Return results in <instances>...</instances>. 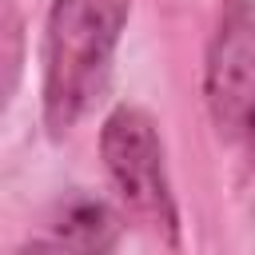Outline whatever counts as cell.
Here are the masks:
<instances>
[{
  "label": "cell",
  "instance_id": "cell-2",
  "mask_svg": "<svg viewBox=\"0 0 255 255\" xmlns=\"http://www.w3.org/2000/svg\"><path fill=\"white\" fill-rule=\"evenodd\" d=\"M100 151L104 167L131 211L139 227L159 235L163 243H175L179 219H175V199L167 187V167H163V143L155 135V124L139 108H116L104 120L100 131Z\"/></svg>",
  "mask_w": 255,
  "mask_h": 255
},
{
  "label": "cell",
  "instance_id": "cell-3",
  "mask_svg": "<svg viewBox=\"0 0 255 255\" xmlns=\"http://www.w3.org/2000/svg\"><path fill=\"white\" fill-rule=\"evenodd\" d=\"M203 100L223 143L255 147V0H227L203 60Z\"/></svg>",
  "mask_w": 255,
  "mask_h": 255
},
{
  "label": "cell",
  "instance_id": "cell-1",
  "mask_svg": "<svg viewBox=\"0 0 255 255\" xmlns=\"http://www.w3.org/2000/svg\"><path fill=\"white\" fill-rule=\"evenodd\" d=\"M131 0H52L44 28V124L68 131L108 80Z\"/></svg>",
  "mask_w": 255,
  "mask_h": 255
},
{
  "label": "cell",
  "instance_id": "cell-4",
  "mask_svg": "<svg viewBox=\"0 0 255 255\" xmlns=\"http://www.w3.org/2000/svg\"><path fill=\"white\" fill-rule=\"evenodd\" d=\"M116 243L120 215L96 195H68L20 243V255H112Z\"/></svg>",
  "mask_w": 255,
  "mask_h": 255
}]
</instances>
